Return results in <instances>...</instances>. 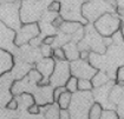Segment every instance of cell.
<instances>
[{
  "mask_svg": "<svg viewBox=\"0 0 124 119\" xmlns=\"http://www.w3.org/2000/svg\"><path fill=\"white\" fill-rule=\"evenodd\" d=\"M93 103L95 98L92 92L77 91L72 93L71 104L67 109L70 119H87L89 111Z\"/></svg>",
  "mask_w": 124,
  "mask_h": 119,
  "instance_id": "obj_1",
  "label": "cell"
},
{
  "mask_svg": "<svg viewBox=\"0 0 124 119\" xmlns=\"http://www.w3.org/2000/svg\"><path fill=\"white\" fill-rule=\"evenodd\" d=\"M95 30L103 38H111L122 27V20L112 13H105L93 22Z\"/></svg>",
  "mask_w": 124,
  "mask_h": 119,
  "instance_id": "obj_2",
  "label": "cell"
},
{
  "mask_svg": "<svg viewBox=\"0 0 124 119\" xmlns=\"http://www.w3.org/2000/svg\"><path fill=\"white\" fill-rule=\"evenodd\" d=\"M111 12L112 5L106 0H91L82 6V14L90 22H95L103 14Z\"/></svg>",
  "mask_w": 124,
  "mask_h": 119,
  "instance_id": "obj_3",
  "label": "cell"
},
{
  "mask_svg": "<svg viewBox=\"0 0 124 119\" xmlns=\"http://www.w3.org/2000/svg\"><path fill=\"white\" fill-rule=\"evenodd\" d=\"M0 21L14 30L21 27L18 5H16L14 2H6L4 5H0Z\"/></svg>",
  "mask_w": 124,
  "mask_h": 119,
  "instance_id": "obj_4",
  "label": "cell"
},
{
  "mask_svg": "<svg viewBox=\"0 0 124 119\" xmlns=\"http://www.w3.org/2000/svg\"><path fill=\"white\" fill-rule=\"evenodd\" d=\"M71 77V68H70V61L67 60H57L54 71L50 78V84L53 87L58 86H65V84Z\"/></svg>",
  "mask_w": 124,
  "mask_h": 119,
  "instance_id": "obj_5",
  "label": "cell"
},
{
  "mask_svg": "<svg viewBox=\"0 0 124 119\" xmlns=\"http://www.w3.org/2000/svg\"><path fill=\"white\" fill-rule=\"evenodd\" d=\"M70 68H71V75L76 77L78 79L91 80L95 77V74L98 72V70L90 64L89 60H82V59H77L75 61H71Z\"/></svg>",
  "mask_w": 124,
  "mask_h": 119,
  "instance_id": "obj_6",
  "label": "cell"
},
{
  "mask_svg": "<svg viewBox=\"0 0 124 119\" xmlns=\"http://www.w3.org/2000/svg\"><path fill=\"white\" fill-rule=\"evenodd\" d=\"M39 34H40V28L37 22L21 25V27L18 30L14 37V44L17 46H23L27 43H31V40L37 38Z\"/></svg>",
  "mask_w": 124,
  "mask_h": 119,
  "instance_id": "obj_7",
  "label": "cell"
},
{
  "mask_svg": "<svg viewBox=\"0 0 124 119\" xmlns=\"http://www.w3.org/2000/svg\"><path fill=\"white\" fill-rule=\"evenodd\" d=\"M38 6L34 1H23L21 9H20V20L21 22H36V20L39 18Z\"/></svg>",
  "mask_w": 124,
  "mask_h": 119,
  "instance_id": "obj_8",
  "label": "cell"
},
{
  "mask_svg": "<svg viewBox=\"0 0 124 119\" xmlns=\"http://www.w3.org/2000/svg\"><path fill=\"white\" fill-rule=\"evenodd\" d=\"M54 66H56V61L51 58H44L41 61H39L37 64V70H38L40 74L43 75V79L41 82H38L39 86H44L46 85L47 82H50V78L54 71Z\"/></svg>",
  "mask_w": 124,
  "mask_h": 119,
  "instance_id": "obj_9",
  "label": "cell"
},
{
  "mask_svg": "<svg viewBox=\"0 0 124 119\" xmlns=\"http://www.w3.org/2000/svg\"><path fill=\"white\" fill-rule=\"evenodd\" d=\"M13 57L10 52L0 48V75L8 72L13 68Z\"/></svg>",
  "mask_w": 124,
  "mask_h": 119,
  "instance_id": "obj_10",
  "label": "cell"
},
{
  "mask_svg": "<svg viewBox=\"0 0 124 119\" xmlns=\"http://www.w3.org/2000/svg\"><path fill=\"white\" fill-rule=\"evenodd\" d=\"M63 50H64V53H65V57H66L67 61L71 63V61H75L77 59H79V53H80V51H79L78 45H77L76 43L69 41V43H66V44L64 45Z\"/></svg>",
  "mask_w": 124,
  "mask_h": 119,
  "instance_id": "obj_11",
  "label": "cell"
},
{
  "mask_svg": "<svg viewBox=\"0 0 124 119\" xmlns=\"http://www.w3.org/2000/svg\"><path fill=\"white\" fill-rule=\"evenodd\" d=\"M60 31L64 33V34H67V36H72L75 34L77 31H79L82 28V25L80 22H77V21H64L62 25H60Z\"/></svg>",
  "mask_w": 124,
  "mask_h": 119,
  "instance_id": "obj_12",
  "label": "cell"
},
{
  "mask_svg": "<svg viewBox=\"0 0 124 119\" xmlns=\"http://www.w3.org/2000/svg\"><path fill=\"white\" fill-rule=\"evenodd\" d=\"M60 107L58 104H48L46 105V110H45V118L46 119H60Z\"/></svg>",
  "mask_w": 124,
  "mask_h": 119,
  "instance_id": "obj_13",
  "label": "cell"
},
{
  "mask_svg": "<svg viewBox=\"0 0 124 119\" xmlns=\"http://www.w3.org/2000/svg\"><path fill=\"white\" fill-rule=\"evenodd\" d=\"M91 82H92V85H93V89H96V87H101L103 85H106L108 82H110V78H109L106 72L98 71L95 74V77L91 79Z\"/></svg>",
  "mask_w": 124,
  "mask_h": 119,
  "instance_id": "obj_14",
  "label": "cell"
},
{
  "mask_svg": "<svg viewBox=\"0 0 124 119\" xmlns=\"http://www.w3.org/2000/svg\"><path fill=\"white\" fill-rule=\"evenodd\" d=\"M103 110H104L103 105L101 103H98V101H95L92 104L90 111H89V117H87V119H101Z\"/></svg>",
  "mask_w": 124,
  "mask_h": 119,
  "instance_id": "obj_15",
  "label": "cell"
},
{
  "mask_svg": "<svg viewBox=\"0 0 124 119\" xmlns=\"http://www.w3.org/2000/svg\"><path fill=\"white\" fill-rule=\"evenodd\" d=\"M71 99H72V93L71 92H64L60 97H59V99H58V105H59V107H60V110H67L69 109V106H70V104H71Z\"/></svg>",
  "mask_w": 124,
  "mask_h": 119,
  "instance_id": "obj_16",
  "label": "cell"
},
{
  "mask_svg": "<svg viewBox=\"0 0 124 119\" xmlns=\"http://www.w3.org/2000/svg\"><path fill=\"white\" fill-rule=\"evenodd\" d=\"M93 90L92 82L89 79H79L78 80V91L83 92H91Z\"/></svg>",
  "mask_w": 124,
  "mask_h": 119,
  "instance_id": "obj_17",
  "label": "cell"
},
{
  "mask_svg": "<svg viewBox=\"0 0 124 119\" xmlns=\"http://www.w3.org/2000/svg\"><path fill=\"white\" fill-rule=\"evenodd\" d=\"M78 80H79L78 78L71 75L70 79H69L67 82L65 84V87H66L67 91L71 92V93H76V92L78 91Z\"/></svg>",
  "mask_w": 124,
  "mask_h": 119,
  "instance_id": "obj_18",
  "label": "cell"
},
{
  "mask_svg": "<svg viewBox=\"0 0 124 119\" xmlns=\"http://www.w3.org/2000/svg\"><path fill=\"white\" fill-rule=\"evenodd\" d=\"M101 119H119V116L112 109H104Z\"/></svg>",
  "mask_w": 124,
  "mask_h": 119,
  "instance_id": "obj_19",
  "label": "cell"
},
{
  "mask_svg": "<svg viewBox=\"0 0 124 119\" xmlns=\"http://www.w3.org/2000/svg\"><path fill=\"white\" fill-rule=\"evenodd\" d=\"M116 112L118 113L119 118H124V86H123V92L121 96V99L118 101V104L116 105Z\"/></svg>",
  "mask_w": 124,
  "mask_h": 119,
  "instance_id": "obj_20",
  "label": "cell"
},
{
  "mask_svg": "<svg viewBox=\"0 0 124 119\" xmlns=\"http://www.w3.org/2000/svg\"><path fill=\"white\" fill-rule=\"evenodd\" d=\"M29 77H30V79H31V82H36L37 84L40 82L41 79H43V75L40 74V72H39L37 68L36 70H31L29 72Z\"/></svg>",
  "mask_w": 124,
  "mask_h": 119,
  "instance_id": "obj_21",
  "label": "cell"
},
{
  "mask_svg": "<svg viewBox=\"0 0 124 119\" xmlns=\"http://www.w3.org/2000/svg\"><path fill=\"white\" fill-rule=\"evenodd\" d=\"M116 79H117V84L124 86V65L119 66L117 68V74H116Z\"/></svg>",
  "mask_w": 124,
  "mask_h": 119,
  "instance_id": "obj_22",
  "label": "cell"
},
{
  "mask_svg": "<svg viewBox=\"0 0 124 119\" xmlns=\"http://www.w3.org/2000/svg\"><path fill=\"white\" fill-rule=\"evenodd\" d=\"M52 54L54 55V58L57 60H66V57H65V53H64V50L63 47H57L53 50Z\"/></svg>",
  "mask_w": 124,
  "mask_h": 119,
  "instance_id": "obj_23",
  "label": "cell"
},
{
  "mask_svg": "<svg viewBox=\"0 0 124 119\" xmlns=\"http://www.w3.org/2000/svg\"><path fill=\"white\" fill-rule=\"evenodd\" d=\"M66 91L67 90H66V87H65V86H58V87H54V89H53V100H54V103L58 101L59 97Z\"/></svg>",
  "mask_w": 124,
  "mask_h": 119,
  "instance_id": "obj_24",
  "label": "cell"
},
{
  "mask_svg": "<svg viewBox=\"0 0 124 119\" xmlns=\"http://www.w3.org/2000/svg\"><path fill=\"white\" fill-rule=\"evenodd\" d=\"M62 8V6H60V2L57 1V0H54V1H52L51 4H50V6H48V11H51V12H59Z\"/></svg>",
  "mask_w": 124,
  "mask_h": 119,
  "instance_id": "obj_25",
  "label": "cell"
},
{
  "mask_svg": "<svg viewBox=\"0 0 124 119\" xmlns=\"http://www.w3.org/2000/svg\"><path fill=\"white\" fill-rule=\"evenodd\" d=\"M53 51L51 50V46L50 45H41V53H43V55L45 57V58H50V55H51V53H52Z\"/></svg>",
  "mask_w": 124,
  "mask_h": 119,
  "instance_id": "obj_26",
  "label": "cell"
},
{
  "mask_svg": "<svg viewBox=\"0 0 124 119\" xmlns=\"http://www.w3.org/2000/svg\"><path fill=\"white\" fill-rule=\"evenodd\" d=\"M6 107L11 111H16L18 109V101L17 99H14V98H12L8 103H7V105H6Z\"/></svg>",
  "mask_w": 124,
  "mask_h": 119,
  "instance_id": "obj_27",
  "label": "cell"
},
{
  "mask_svg": "<svg viewBox=\"0 0 124 119\" xmlns=\"http://www.w3.org/2000/svg\"><path fill=\"white\" fill-rule=\"evenodd\" d=\"M27 111H29L31 114H38L39 113V105L37 103H33L31 106H29Z\"/></svg>",
  "mask_w": 124,
  "mask_h": 119,
  "instance_id": "obj_28",
  "label": "cell"
},
{
  "mask_svg": "<svg viewBox=\"0 0 124 119\" xmlns=\"http://www.w3.org/2000/svg\"><path fill=\"white\" fill-rule=\"evenodd\" d=\"M116 4L118 6L119 15H124V0H116Z\"/></svg>",
  "mask_w": 124,
  "mask_h": 119,
  "instance_id": "obj_29",
  "label": "cell"
},
{
  "mask_svg": "<svg viewBox=\"0 0 124 119\" xmlns=\"http://www.w3.org/2000/svg\"><path fill=\"white\" fill-rule=\"evenodd\" d=\"M54 39H56V36H47V37L43 40V44H44V45H50L51 46V44L54 41Z\"/></svg>",
  "mask_w": 124,
  "mask_h": 119,
  "instance_id": "obj_30",
  "label": "cell"
},
{
  "mask_svg": "<svg viewBox=\"0 0 124 119\" xmlns=\"http://www.w3.org/2000/svg\"><path fill=\"white\" fill-rule=\"evenodd\" d=\"M89 57H90V52L89 51H80L79 59H82V60H89Z\"/></svg>",
  "mask_w": 124,
  "mask_h": 119,
  "instance_id": "obj_31",
  "label": "cell"
},
{
  "mask_svg": "<svg viewBox=\"0 0 124 119\" xmlns=\"http://www.w3.org/2000/svg\"><path fill=\"white\" fill-rule=\"evenodd\" d=\"M63 22H64L63 18H62V17H57V18L52 21V25H53V26H56V27H60V25H62Z\"/></svg>",
  "mask_w": 124,
  "mask_h": 119,
  "instance_id": "obj_32",
  "label": "cell"
},
{
  "mask_svg": "<svg viewBox=\"0 0 124 119\" xmlns=\"http://www.w3.org/2000/svg\"><path fill=\"white\" fill-rule=\"evenodd\" d=\"M121 32H122V36H123V38H124V22L122 24V27H121Z\"/></svg>",
  "mask_w": 124,
  "mask_h": 119,
  "instance_id": "obj_33",
  "label": "cell"
},
{
  "mask_svg": "<svg viewBox=\"0 0 124 119\" xmlns=\"http://www.w3.org/2000/svg\"><path fill=\"white\" fill-rule=\"evenodd\" d=\"M5 1H6V2H13L14 0H5Z\"/></svg>",
  "mask_w": 124,
  "mask_h": 119,
  "instance_id": "obj_34",
  "label": "cell"
},
{
  "mask_svg": "<svg viewBox=\"0 0 124 119\" xmlns=\"http://www.w3.org/2000/svg\"><path fill=\"white\" fill-rule=\"evenodd\" d=\"M119 119H124V118H119Z\"/></svg>",
  "mask_w": 124,
  "mask_h": 119,
  "instance_id": "obj_35",
  "label": "cell"
}]
</instances>
